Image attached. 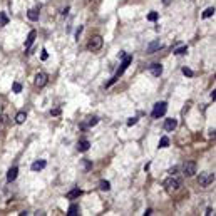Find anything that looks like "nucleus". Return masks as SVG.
<instances>
[{"label": "nucleus", "mask_w": 216, "mask_h": 216, "mask_svg": "<svg viewBox=\"0 0 216 216\" xmlns=\"http://www.w3.org/2000/svg\"><path fill=\"white\" fill-rule=\"evenodd\" d=\"M35 37H37V32H35V30H30L29 35H27V40H25V49H30V45H32L34 40H35Z\"/></svg>", "instance_id": "obj_12"}, {"label": "nucleus", "mask_w": 216, "mask_h": 216, "mask_svg": "<svg viewBox=\"0 0 216 216\" xmlns=\"http://www.w3.org/2000/svg\"><path fill=\"white\" fill-rule=\"evenodd\" d=\"M169 146V139L164 136V137H161V141H159V148H168Z\"/></svg>", "instance_id": "obj_22"}, {"label": "nucleus", "mask_w": 216, "mask_h": 216, "mask_svg": "<svg viewBox=\"0 0 216 216\" xmlns=\"http://www.w3.org/2000/svg\"><path fill=\"white\" fill-rule=\"evenodd\" d=\"M89 146H91V142H89L87 139H81V141L77 142V149H79V151H82V153H84V151H87Z\"/></svg>", "instance_id": "obj_15"}, {"label": "nucleus", "mask_w": 216, "mask_h": 216, "mask_svg": "<svg viewBox=\"0 0 216 216\" xmlns=\"http://www.w3.org/2000/svg\"><path fill=\"white\" fill-rule=\"evenodd\" d=\"M50 114H52V116H59V114H61V109H59V107L52 109V111H50Z\"/></svg>", "instance_id": "obj_30"}, {"label": "nucleus", "mask_w": 216, "mask_h": 216, "mask_svg": "<svg viewBox=\"0 0 216 216\" xmlns=\"http://www.w3.org/2000/svg\"><path fill=\"white\" fill-rule=\"evenodd\" d=\"M211 15H215V7H208L203 12V19H209Z\"/></svg>", "instance_id": "obj_19"}, {"label": "nucleus", "mask_w": 216, "mask_h": 216, "mask_svg": "<svg viewBox=\"0 0 216 216\" xmlns=\"http://www.w3.org/2000/svg\"><path fill=\"white\" fill-rule=\"evenodd\" d=\"M101 47H102V37L101 35H95V37H92V39L87 42V50H91V52H97Z\"/></svg>", "instance_id": "obj_4"}, {"label": "nucleus", "mask_w": 216, "mask_h": 216, "mask_svg": "<svg viewBox=\"0 0 216 216\" xmlns=\"http://www.w3.org/2000/svg\"><path fill=\"white\" fill-rule=\"evenodd\" d=\"M166 111H168V104L166 102H156L151 116H153V119H159V117H162L166 114Z\"/></svg>", "instance_id": "obj_2"}, {"label": "nucleus", "mask_w": 216, "mask_h": 216, "mask_svg": "<svg viewBox=\"0 0 216 216\" xmlns=\"http://www.w3.org/2000/svg\"><path fill=\"white\" fill-rule=\"evenodd\" d=\"M213 181H215V173H208V171H206V173H201V174H199V178H198L199 186H204V188H206V186H209Z\"/></svg>", "instance_id": "obj_3"}, {"label": "nucleus", "mask_w": 216, "mask_h": 216, "mask_svg": "<svg viewBox=\"0 0 216 216\" xmlns=\"http://www.w3.org/2000/svg\"><path fill=\"white\" fill-rule=\"evenodd\" d=\"M99 188H101L102 191H109V189H111V183H109V181H104V179H102V181L99 183Z\"/></svg>", "instance_id": "obj_20"}, {"label": "nucleus", "mask_w": 216, "mask_h": 216, "mask_svg": "<svg viewBox=\"0 0 216 216\" xmlns=\"http://www.w3.org/2000/svg\"><path fill=\"white\" fill-rule=\"evenodd\" d=\"M148 20H149V22H154V20H157V12H151V14L148 15Z\"/></svg>", "instance_id": "obj_26"}, {"label": "nucleus", "mask_w": 216, "mask_h": 216, "mask_svg": "<svg viewBox=\"0 0 216 216\" xmlns=\"http://www.w3.org/2000/svg\"><path fill=\"white\" fill-rule=\"evenodd\" d=\"M183 74L188 75V77H193V75H194V72H193L189 67H183Z\"/></svg>", "instance_id": "obj_25"}, {"label": "nucleus", "mask_w": 216, "mask_h": 216, "mask_svg": "<svg viewBox=\"0 0 216 216\" xmlns=\"http://www.w3.org/2000/svg\"><path fill=\"white\" fill-rule=\"evenodd\" d=\"M81 32H82V27H79V29H77V32H75V37H77V39H79V35H81Z\"/></svg>", "instance_id": "obj_33"}, {"label": "nucleus", "mask_w": 216, "mask_h": 216, "mask_svg": "<svg viewBox=\"0 0 216 216\" xmlns=\"http://www.w3.org/2000/svg\"><path fill=\"white\" fill-rule=\"evenodd\" d=\"M81 194H82V189L74 188V189H70L67 194H65V198H67V199H75V198H79Z\"/></svg>", "instance_id": "obj_11"}, {"label": "nucleus", "mask_w": 216, "mask_h": 216, "mask_svg": "<svg viewBox=\"0 0 216 216\" xmlns=\"http://www.w3.org/2000/svg\"><path fill=\"white\" fill-rule=\"evenodd\" d=\"M136 122H137V117H131V119L128 121V126H134Z\"/></svg>", "instance_id": "obj_29"}, {"label": "nucleus", "mask_w": 216, "mask_h": 216, "mask_svg": "<svg viewBox=\"0 0 216 216\" xmlns=\"http://www.w3.org/2000/svg\"><path fill=\"white\" fill-rule=\"evenodd\" d=\"M25 119H27V114H25L24 111H20L19 114L15 116V122H17V124H24V122H25Z\"/></svg>", "instance_id": "obj_16"}, {"label": "nucleus", "mask_w": 216, "mask_h": 216, "mask_svg": "<svg viewBox=\"0 0 216 216\" xmlns=\"http://www.w3.org/2000/svg\"><path fill=\"white\" fill-rule=\"evenodd\" d=\"M17 174H19V168H17V166L10 168V169H8V173H7V181L8 183L15 181V179H17Z\"/></svg>", "instance_id": "obj_10"}, {"label": "nucleus", "mask_w": 216, "mask_h": 216, "mask_svg": "<svg viewBox=\"0 0 216 216\" xmlns=\"http://www.w3.org/2000/svg\"><path fill=\"white\" fill-rule=\"evenodd\" d=\"M12 89H14V92H15V94H19V92H22V84H20V82H14Z\"/></svg>", "instance_id": "obj_23"}, {"label": "nucleus", "mask_w": 216, "mask_h": 216, "mask_svg": "<svg viewBox=\"0 0 216 216\" xmlns=\"http://www.w3.org/2000/svg\"><path fill=\"white\" fill-rule=\"evenodd\" d=\"M162 2H164V5H168L169 3V0H162Z\"/></svg>", "instance_id": "obj_35"}, {"label": "nucleus", "mask_w": 216, "mask_h": 216, "mask_svg": "<svg viewBox=\"0 0 216 216\" xmlns=\"http://www.w3.org/2000/svg\"><path fill=\"white\" fill-rule=\"evenodd\" d=\"M161 47H162V44H161V42H159V40H154V42H151V44L148 45L146 52H148V54H154L156 50H159Z\"/></svg>", "instance_id": "obj_7"}, {"label": "nucleus", "mask_w": 216, "mask_h": 216, "mask_svg": "<svg viewBox=\"0 0 216 216\" xmlns=\"http://www.w3.org/2000/svg\"><path fill=\"white\" fill-rule=\"evenodd\" d=\"M186 52H188V47H186V45H181V47H178V49L174 50L176 55H184Z\"/></svg>", "instance_id": "obj_21"}, {"label": "nucleus", "mask_w": 216, "mask_h": 216, "mask_svg": "<svg viewBox=\"0 0 216 216\" xmlns=\"http://www.w3.org/2000/svg\"><path fill=\"white\" fill-rule=\"evenodd\" d=\"M8 24V15L5 12H0V27H5Z\"/></svg>", "instance_id": "obj_17"}, {"label": "nucleus", "mask_w": 216, "mask_h": 216, "mask_svg": "<svg viewBox=\"0 0 216 216\" xmlns=\"http://www.w3.org/2000/svg\"><path fill=\"white\" fill-rule=\"evenodd\" d=\"M149 72L154 75V77H159L162 74V65L161 64H153L151 67H149Z\"/></svg>", "instance_id": "obj_8"}, {"label": "nucleus", "mask_w": 216, "mask_h": 216, "mask_svg": "<svg viewBox=\"0 0 216 216\" xmlns=\"http://www.w3.org/2000/svg\"><path fill=\"white\" fill-rule=\"evenodd\" d=\"M47 74H44V72H39V74L35 75V86L37 87H44L45 84H47Z\"/></svg>", "instance_id": "obj_5"}, {"label": "nucleus", "mask_w": 216, "mask_h": 216, "mask_svg": "<svg viewBox=\"0 0 216 216\" xmlns=\"http://www.w3.org/2000/svg\"><path fill=\"white\" fill-rule=\"evenodd\" d=\"M47 166V162L44 161V159H40V161H35V162H32V166H30V169L34 171V173H37V171H42V169Z\"/></svg>", "instance_id": "obj_9"}, {"label": "nucleus", "mask_w": 216, "mask_h": 216, "mask_svg": "<svg viewBox=\"0 0 216 216\" xmlns=\"http://www.w3.org/2000/svg\"><path fill=\"white\" fill-rule=\"evenodd\" d=\"M97 122H99V119H97V117H89V121L84 122V124H86V126H95Z\"/></svg>", "instance_id": "obj_24"}, {"label": "nucleus", "mask_w": 216, "mask_h": 216, "mask_svg": "<svg viewBox=\"0 0 216 216\" xmlns=\"http://www.w3.org/2000/svg\"><path fill=\"white\" fill-rule=\"evenodd\" d=\"M176 126H178V121H176V119H166V122H164V129H166V131H174Z\"/></svg>", "instance_id": "obj_13"}, {"label": "nucleus", "mask_w": 216, "mask_h": 216, "mask_svg": "<svg viewBox=\"0 0 216 216\" xmlns=\"http://www.w3.org/2000/svg\"><path fill=\"white\" fill-rule=\"evenodd\" d=\"M196 173V162L194 161H188L184 164V174L186 176H193Z\"/></svg>", "instance_id": "obj_6"}, {"label": "nucleus", "mask_w": 216, "mask_h": 216, "mask_svg": "<svg viewBox=\"0 0 216 216\" xmlns=\"http://www.w3.org/2000/svg\"><path fill=\"white\" fill-rule=\"evenodd\" d=\"M40 59H42V61H47V59H49V54H47V50H42V54H40Z\"/></svg>", "instance_id": "obj_27"}, {"label": "nucleus", "mask_w": 216, "mask_h": 216, "mask_svg": "<svg viewBox=\"0 0 216 216\" xmlns=\"http://www.w3.org/2000/svg\"><path fill=\"white\" fill-rule=\"evenodd\" d=\"M75 215H79V206H77V204H72L67 211V216H75Z\"/></svg>", "instance_id": "obj_18"}, {"label": "nucleus", "mask_w": 216, "mask_h": 216, "mask_svg": "<svg viewBox=\"0 0 216 216\" xmlns=\"http://www.w3.org/2000/svg\"><path fill=\"white\" fill-rule=\"evenodd\" d=\"M176 173H178V166H173V168H169V174L174 176Z\"/></svg>", "instance_id": "obj_28"}, {"label": "nucleus", "mask_w": 216, "mask_h": 216, "mask_svg": "<svg viewBox=\"0 0 216 216\" xmlns=\"http://www.w3.org/2000/svg\"><path fill=\"white\" fill-rule=\"evenodd\" d=\"M84 168H86V169H87V171H89V169L92 168V162H89V161H84Z\"/></svg>", "instance_id": "obj_31"}, {"label": "nucleus", "mask_w": 216, "mask_h": 216, "mask_svg": "<svg viewBox=\"0 0 216 216\" xmlns=\"http://www.w3.org/2000/svg\"><path fill=\"white\" fill-rule=\"evenodd\" d=\"M206 215H208V216H211V215H215V209H211V208H209L208 211H206Z\"/></svg>", "instance_id": "obj_32"}, {"label": "nucleus", "mask_w": 216, "mask_h": 216, "mask_svg": "<svg viewBox=\"0 0 216 216\" xmlns=\"http://www.w3.org/2000/svg\"><path fill=\"white\" fill-rule=\"evenodd\" d=\"M179 186H181V181H179L178 178H174V176H169L168 179L164 181V189H166L168 193H174V191H178Z\"/></svg>", "instance_id": "obj_1"}, {"label": "nucleus", "mask_w": 216, "mask_h": 216, "mask_svg": "<svg viewBox=\"0 0 216 216\" xmlns=\"http://www.w3.org/2000/svg\"><path fill=\"white\" fill-rule=\"evenodd\" d=\"M27 17H29V20H32V22L39 20V8H30L27 12Z\"/></svg>", "instance_id": "obj_14"}, {"label": "nucleus", "mask_w": 216, "mask_h": 216, "mask_svg": "<svg viewBox=\"0 0 216 216\" xmlns=\"http://www.w3.org/2000/svg\"><path fill=\"white\" fill-rule=\"evenodd\" d=\"M211 99H213V101L216 99V91H213V92H211Z\"/></svg>", "instance_id": "obj_34"}]
</instances>
